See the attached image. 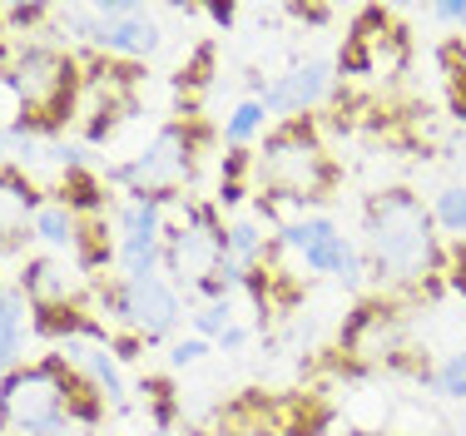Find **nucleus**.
Returning <instances> with one entry per match:
<instances>
[{
  "mask_svg": "<svg viewBox=\"0 0 466 436\" xmlns=\"http://www.w3.org/2000/svg\"><path fill=\"white\" fill-rule=\"evenodd\" d=\"M362 259L387 288H412L437 273V218L407 188H382L362 208Z\"/></svg>",
  "mask_w": 466,
  "mask_h": 436,
  "instance_id": "obj_1",
  "label": "nucleus"
},
{
  "mask_svg": "<svg viewBox=\"0 0 466 436\" xmlns=\"http://www.w3.org/2000/svg\"><path fill=\"white\" fill-rule=\"evenodd\" d=\"M5 80L25 109V129L40 139H60V129L80 115L85 75L80 60L60 45H20L15 60L5 65Z\"/></svg>",
  "mask_w": 466,
  "mask_h": 436,
  "instance_id": "obj_2",
  "label": "nucleus"
},
{
  "mask_svg": "<svg viewBox=\"0 0 466 436\" xmlns=\"http://www.w3.org/2000/svg\"><path fill=\"white\" fill-rule=\"evenodd\" d=\"M253 169L268 188L263 208H308L338 184V169L308 119H283L273 134H263V154L253 159Z\"/></svg>",
  "mask_w": 466,
  "mask_h": 436,
  "instance_id": "obj_3",
  "label": "nucleus"
},
{
  "mask_svg": "<svg viewBox=\"0 0 466 436\" xmlns=\"http://www.w3.org/2000/svg\"><path fill=\"white\" fill-rule=\"evenodd\" d=\"M228 259V223L218 218L214 204L204 198H184L179 223L164 228V273L174 288H198L204 278L218 273V263Z\"/></svg>",
  "mask_w": 466,
  "mask_h": 436,
  "instance_id": "obj_4",
  "label": "nucleus"
},
{
  "mask_svg": "<svg viewBox=\"0 0 466 436\" xmlns=\"http://www.w3.org/2000/svg\"><path fill=\"white\" fill-rule=\"evenodd\" d=\"M194 154H198L194 129L179 125V119H169V125H159L149 134V144H144L135 159L109 164L105 178L109 184H125V194H164V198H174V188L194 178Z\"/></svg>",
  "mask_w": 466,
  "mask_h": 436,
  "instance_id": "obj_5",
  "label": "nucleus"
},
{
  "mask_svg": "<svg viewBox=\"0 0 466 436\" xmlns=\"http://www.w3.org/2000/svg\"><path fill=\"white\" fill-rule=\"evenodd\" d=\"M279 248L293 253V259L303 263L308 273L338 278L342 288H358L362 273H368L362 248H358V243H352L328 214H298V218H288L283 228H279Z\"/></svg>",
  "mask_w": 466,
  "mask_h": 436,
  "instance_id": "obj_6",
  "label": "nucleus"
},
{
  "mask_svg": "<svg viewBox=\"0 0 466 436\" xmlns=\"http://www.w3.org/2000/svg\"><path fill=\"white\" fill-rule=\"evenodd\" d=\"M105 308L115 322H125L135 338L159 342L184 322V298L164 273L149 278H109L105 283Z\"/></svg>",
  "mask_w": 466,
  "mask_h": 436,
  "instance_id": "obj_7",
  "label": "nucleus"
},
{
  "mask_svg": "<svg viewBox=\"0 0 466 436\" xmlns=\"http://www.w3.org/2000/svg\"><path fill=\"white\" fill-rule=\"evenodd\" d=\"M164 194H125V204L115 208V278H149L164 268Z\"/></svg>",
  "mask_w": 466,
  "mask_h": 436,
  "instance_id": "obj_8",
  "label": "nucleus"
},
{
  "mask_svg": "<svg viewBox=\"0 0 466 436\" xmlns=\"http://www.w3.org/2000/svg\"><path fill=\"white\" fill-rule=\"evenodd\" d=\"M55 352H60L65 367H75V372H80L109 407H125L129 401L125 367H119V352H115V342L105 338V328L90 322V328H80V332H70V338L55 342Z\"/></svg>",
  "mask_w": 466,
  "mask_h": 436,
  "instance_id": "obj_9",
  "label": "nucleus"
},
{
  "mask_svg": "<svg viewBox=\"0 0 466 436\" xmlns=\"http://www.w3.org/2000/svg\"><path fill=\"white\" fill-rule=\"evenodd\" d=\"M402 60H407V40L392 25V15L387 10H362L338 70L342 75H392V70H402Z\"/></svg>",
  "mask_w": 466,
  "mask_h": 436,
  "instance_id": "obj_10",
  "label": "nucleus"
},
{
  "mask_svg": "<svg viewBox=\"0 0 466 436\" xmlns=\"http://www.w3.org/2000/svg\"><path fill=\"white\" fill-rule=\"evenodd\" d=\"M338 65L332 60H298L293 70H283V75H273L268 89H263V109L268 115H279V119H303L308 109H318L323 99L332 95V80H338Z\"/></svg>",
  "mask_w": 466,
  "mask_h": 436,
  "instance_id": "obj_11",
  "label": "nucleus"
},
{
  "mask_svg": "<svg viewBox=\"0 0 466 436\" xmlns=\"http://www.w3.org/2000/svg\"><path fill=\"white\" fill-rule=\"evenodd\" d=\"M35 214H40L35 178L20 169H0V253H20L35 238Z\"/></svg>",
  "mask_w": 466,
  "mask_h": 436,
  "instance_id": "obj_12",
  "label": "nucleus"
},
{
  "mask_svg": "<svg viewBox=\"0 0 466 436\" xmlns=\"http://www.w3.org/2000/svg\"><path fill=\"white\" fill-rule=\"evenodd\" d=\"M342 352H348V357H368V362H397V352H402L397 312L387 303L358 308L348 318V328H342Z\"/></svg>",
  "mask_w": 466,
  "mask_h": 436,
  "instance_id": "obj_13",
  "label": "nucleus"
},
{
  "mask_svg": "<svg viewBox=\"0 0 466 436\" xmlns=\"http://www.w3.org/2000/svg\"><path fill=\"white\" fill-rule=\"evenodd\" d=\"M85 283L90 273L70 259H25L20 268V293L30 298V308H70Z\"/></svg>",
  "mask_w": 466,
  "mask_h": 436,
  "instance_id": "obj_14",
  "label": "nucleus"
},
{
  "mask_svg": "<svg viewBox=\"0 0 466 436\" xmlns=\"http://www.w3.org/2000/svg\"><path fill=\"white\" fill-rule=\"evenodd\" d=\"M35 332V308L20 293V283H0V382L20 367L25 338Z\"/></svg>",
  "mask_w": 466,
  "mask_h": 436,
  "instance_id": "obj_15",
  "label": "nucleus"
},
{
  "mask_svg": "<svg viewBox=\"0 0 466 436\" xmlns=\"http://www.w3.org/2000/svg\"><path fill=\"white\" fill-rule=\"evenodd\" d=\"M35 238L46 243L50 253H60V259H80V238H85V218L75 214V208H65L60 198L55 204H40L35 214Z\"/></svg>",
  "mask_w": 466,
  "mask_h": 436,
  "instance_id": "obj_16",
  "label": "nucleus"
},
{
  "mask_svg": "<svg viewBox=\"0 0 466 436\" xmlns=\"http://www.w3.org/2000/svg\"><path fill=\"white\" fill-rule=\"evenodd\" d=\"M268 109H263V99H238V105L228 109L224 119V144L228 149H243V144H253L263 129H268Z\"/></svg>",
  "mask_w": 466,
  "mask_h": 436,
  "instance_id": "obj_17",
  "label": "nucleus"
},
{
  "mask_svg": "<svg viewBox=\"0 0 466 436\" xmlns=\"http://www.w3.org/2000/svg\"><path fill=\"white\" fill-rule=\"evenodd\" d=\"M228 259L243 263V268H258L268 259V238H263V228L253 218H233L228 223Z\"/></svg>",
  "mask_w": 466,
  "mask_h": 436,
  "instance_id": "obj_18",
  "label": "nucleus"
},
{
  "mask_svg": "<svg viewBox=\"0 0 466 436\" xmlns=\"http://www.w3.org/2000/svg\"><path fill=\"white\" fill-rule=\"evenodd\" d=\"M188 322H194V338H204V342H218L224 332L233 328V298H218V303H198L194 312H188Z\"/></svg>",
  "mask_w": 466,
  "mask_h": 436,
  "instance_id": "obj_19",
  "label": "nucleus"
},
{
  "mask_svg": "<svg viewBox=\"0 0 466 436\" xmlns=\"http://www.w3.org/2000/svg\"><path fill=\"white\" fill-rule=\"evenodd\" d=\"M431 392L447 401H466V352H447L437 362V372H427Z\"/></svg>",
  "mask_w": 466,
  "mask_h": 436,
  "instance_id": "obj_20",
  "label": "nucleus"
},
{
  "mask_svg": "<svg viewBox=\"0 0 466 436\" xmlns=\"http://www.w3.org/2000/svg\"><path fill=\"white\" fill-rule=\"evenodd\" d=\"M208 352H214V342H204V338H174L169 367H174V372H184V367H198Z\"/></svg>",
  "mask_w": 466,
  "mask_h": 436,
  "instance_id": "obj_21",
  "label": "nucleus"
},
{
  "mask_svg": "<svg viewBox=\"0 0 466 436\" xmlns=\"http://www.w3.org/2000/svg\"><path fill=\"white\" fill-rule=\"evenodd\" d=\"M437 25H466V0H441V5L427 10Z\"/></svg>",
  "mask_w": 466,
  "mask_h": 436,
  "instance_id": "obj_22",
  "label": "nucleus"
},
{
  "mask_svg": "<svg viewBox=\"0 0 466 436\" xmlns=\"http://www.w3.org/2000/svg\"><path fill=\"white\" fill-rule=\"evenodd\" d=\"M243 348H248V328H243V322H233L224 338L214 342V352H243Z\"/></svg>",
  "mask_w": 466,
  "mask_h": 436,
  "instance_id": "obj_23",
  "label": "nucleus"
},
{
  "mask_svg": "<svg viewBox=\"0 0 466 436\" xmlns=\"http://www.w3.org/2000/svg\"><path fill=\"white\" fill-rule=\"evenodd\" d=\"M451 283H457L461 293H466V238L457 243V259H451Z\"/></svg>",
  "mask_w": 466,
  "mask_h": 436,
  "instance_id": "obj_24",
  "label": "nucleus"
},
{
  "mask_svg": "<svg viewBox=\"0 0 466 436\" xmlns=\"http://www.w3.org/2000/svg\"><path fill=\"white\" fill-rule=\"evenodd\" d=\"M50 436H85L80 427H65V431H50Z\"/></svg>",
  "mask_w": 466,
  "mask_h": 436,
  "instance_id": "obj_25",
  "label": "nucleus"
},
{
  "mask_svg": "<svg viewBox=\"0 0 466 436\" xmlns=\"http://www.w3.org/2000/svg\"><path fill=\"white\" fill-rule=\"evenodd\" d=\"M144 436H179V431H144Z\"/></svg>",
  "mask_w": 466,
  "mask_h": 436,
  "instance_id": "obj_26",
  "label": "nucleus"
},
{
  "mask_svg": "<svg viewBox=\"0 0 466 436\" xmlns=\"http://www.w3.org/2000/svg\"><path fill=\"white\" fill-rule=\"evenodd\" d=\"M461 45H466V25H461Z\"/></svg>",
  "mask_w": 466,
  "mask_h": 436,
  "instance_id": "obj_27",
  "label": "nucleus"
}]
</instances>
